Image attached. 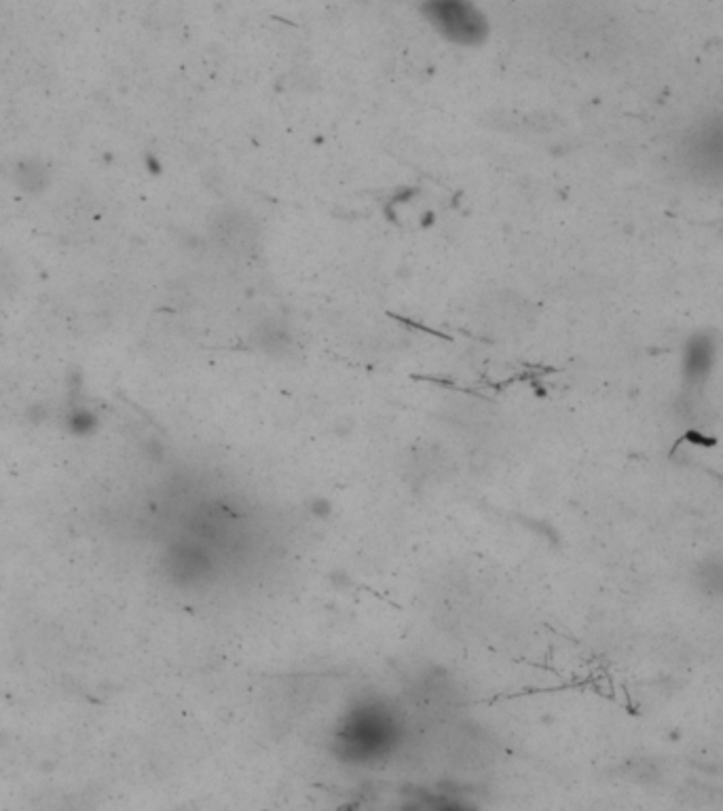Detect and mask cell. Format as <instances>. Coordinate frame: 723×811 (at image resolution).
I'll return each instance as SVG.
<instances>
[{"mask_svg":"<svg viewBox=\"0 0 723 811\" xmlns=\"http://www.w3.org/2000/svg\"><path fill=\"white\" fill-rule=\"evenodd\" d=\"M421 15L446 40L476 47L489 36V22L474 0H421Z\"/></svg>","mask_w":723,"mask_h":811,"instance_id":"obj_1","label":"cell"},{"mask_svg":"<svg viewBox=\"0 0 723 811\" xmlns=\"http://www.w3.org/2000/svg\"><path fill=\"white\" fill-rule=\"evenodd\" d=\"M708 359H710V353L706 349V345H696L692 349V353L688 355V374L692 378H696L698 374H704L708 370Z\"/></svg>","mask_w":723,"mask_h":811,"instance_id":"obj_2","label":"cell"}]
</instances>
